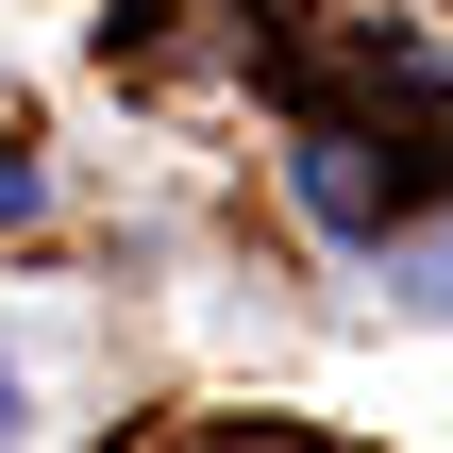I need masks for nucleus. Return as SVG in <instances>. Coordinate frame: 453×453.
I'll return each instance as SVG.
<instances>
[{"instance_id": "f03ea898", "label": "nucleus", "mask_w": 453, "mask_h": 453, "mask_svg": "<svg viewBox=\"0 0 453 453\" xmlns=\"http://www.w3.org/2000/svg\"><path fill=\"white\" fill-rule=\"evenodd\" d=\"M0 219H34V151L17 134H0Z\"/></svg>"}, {"instance_id": "f257e3e1", "label": "nucleus", "mask_w": 453, "mask_h": 453, "mask_svg": "<svg viewBox=\"0 0 453 453\" xmlns=\"http://www.w3.org/2000/svg\"><path fill=\"white\" fill-rule=\"evenodd\" d=\"M387 303H420V319H453V219H437V235H403V252H387Z\"/></svg>"}, {"instance_id": "7ed1b4c3", "label": "nucleus", "mask_w": 453, "mask_h": 453, "mask_svg": "<svg viewBox=\"0 0 453 453\" xmlns=\"http://www.w3.org/2000/svg\"><path fill=\"white\" fill-rule=\"evenodd\" d=\"M0 437H17V370H0Z\"/></svg>"}]
</instances>
